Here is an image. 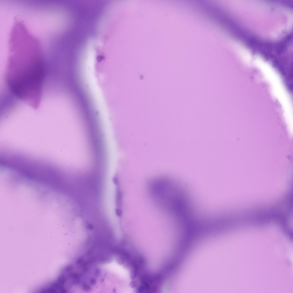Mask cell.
Segmentation results:
<instances>
[{"mask_svg": "<svg viewBox=\"0 0 293 293\" xmlns=\"http://www.w3.org/2000/svg\"><path fill=\"white\" fill-rule=\"evenodd\" d=\"M19 58L10 56L5 73L7 93L17 102L37 108L41 100L49 71L45 58L35 53Z\"/></svg>", "mask_w": 293, "mask_h": 293, "instance_id": "1", "label": "cell"}]
</instances>
